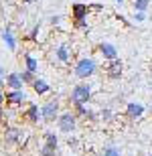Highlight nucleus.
<instances>
[{"mask_svg": "<svg viewBox=\"0 0 152 156\" xmlns=\"http://www.w3.org/2000/svg\"><path fill=\"white\" fill-rule=\"evenodd\" d=\"M148 156H152V154H148Z\"/></svg>", "mask_w": 152, "mask_h": 156, "instance_id": "obj_35", "label": "nucleus"}, {"mask_svg": "<svg viewBox=\"0 0 152 156\" xmlns=\"http://www.w3.org/2000/svg\"><path fill=\"white\" fill-rule=\"evenodd\" d=\"M89 8H91V10H104V4H100V2H94V4H89Z\"/></svg>", "mask_w": 152, "mask_h": 156, "instance_id": "obj_26", "label": "nucleus"}, {"mask_svg": "<svg viewBox=\"0 0 152 156\" xmlns=\"http://www.w3.org/2000/svg\"><path fill=\"white\" fill-rule=\"evenodd\" d=\"M71 57H73V49H71L69 43H61V45L55 49V59H57L59 63L67 65L71 61Z\"/></svg>", "mask_w": 152, "mask_h": 156, "instance_id": "obj_10", "label": "nucleus"}, {"mask_svg": "<svg viewBox=\"0 0 152 156\" xmlns=\"http://www.w3.org/2000/svg\"><path fill=\"white\" fill-rule=\"evenodd\" d=\"M4 81H6V87H8V89H23L24 87V81L20 79V73H16V71L8 73V75L4 77Z\"/></svg>", "mask_w": 152, "mask_h": 156, "instance_id": "obj_14", "label": "nucleus"}, {"mask_svg": "<svg viewBox=\"0 0 152 156\" xmlns=\"http://www.w3.org/2000/svg\"><path fill=\"white\" fill-rule=\"evenodd\" d=\"M101 120H104V122H110L111 120V112L110 110H104V112H101Z\"/></svg>", "mask_w": 152, "mask_h": 156, "instance_id": "obj_25", "label": "nucleus"}, {"mask_svg": "<svg viewBox=\"0 0 152 156\" xmlns=\"http://www.w3.org/2000/svg\"><path fill=\"white\" fill-rule=\"evenodd\" d=\"M35 77H37V73H33V71H29V69L20 71V79L24 81V85H30V83L35 81Z\"/></svg>", "mask_w": 152, "mask_h": 156, "instance_id": "obj_20", "label": "nucleus"}, {"mask_svg": "<svg viewBox=\"0 0 152 156\" xmlns=\"http://www.w3.org/2000/svg\"><path fill=\"white\" fill-rule=\"evenodd\" d=\"M97 53H100L105 61H110V59H116L118 57V49L111 45V43H100V45H97Z\"/></svg>", "mask_w": 152, "mask_h": 156, "instance_id": "obj_12", "label": "nucleus"}, {"mask_svg": "<svg viewBox=\"0 0 152 156\" xmlns=\"http://www.w3.org/2000/svg\"><path fill=\"white\" fill-rule=\"evenodd\" d=\"M4 104L6 108H20L23 104H27V95L23 89H8L4 93Z\"/></svg>", "mask_w": 152, "mask_h": 156, "instance_id": "obj_7", "label": "nucleus"}, {"mask_svg": "<svg viewBox=\"0 0 152 156\" xmlns=\"http://www.w3.org/2000/svg\"><path fill=\"white\" fill-rule=\"evenodd\" d=\"M4 91H2V89H0V110H2V108H4Z\"/></svg>", "mask_w": 152, "mask_h": 156, "instance_id": "obj_27", "label": "nucleus"}, {"mask_svg": "<svg viewBox=\"0 0 152 156\" xmlns=\"http://www.w3.org/2000/svg\"><path fill=\"white\" fill-rule=\"evenodd\" d=\"M91 8L89 4H83V2H75V4H71V20H75V18H87Z\"/></svg>", "mask_w": 152, "mask_h": 156, "instance_id": "obj_11", "label": "nucleus"}, {"mask_svg": "<svg viewBox=\"0 0 152 156\" xmlns=\"http://www.w3.org/2000/svg\"><path fill=\"white\" fill-rule=\"evenodd\" d=\"M29 87H33V91H35L37 95H47V93H51V85H49L45 79H41V77H35V81H33Z\"/></svg>", "mask_w": 152, "mask_h": 156, "instance_id": "obj_13", "label": "nucleus"}, {"mask_svg": "<svg viewBox=\"0 0 152 156\" xmlns=\"http://www.w3.org/2000/svg\"><path fill=\"white\" fill-rule=\"evenodd\" d=\"M116 2H118V4H122V2H124V0H116Z\"/></svg>", "mask_w": 152, "mask_h": 156, "instance_id": "obj_33", "label": "nucleus"}, {"mask_svg": "<svg viewBox=\"0 0 152 156\" xmlns=\"http://www.w3.org/2000/svg\"><path fill=\"white\" fill-rule=\"evenodd\" d=\"M136 20H144V12H136Z\"/></svg>", "mask_w": 152, "mask_h": 156, "instance_id": "obj_28", "label": "nucleus"}, {"mask_svg": "<svg viewBox=\"0 0 152 156\" xmlns=\"http://www.w3.org/2000/svg\"><path fill=\"white\" fill-rule=\"evenodd\" d=\"M0 77H6V73H4V69L0 67Z\"/></svg>", "mask_w": 152, "mask_h": 156, "instance_id": "obj_31", "label": "nucleus"}, {"mask_svg": "<svg viewBox=\"0 0 152 156\" xmlns=\"http://www.w3.org/2000/svg\"><path fill=\"white\" fill-rule=\"evenodd\" d=\"M73 29H77V30H87L89 29L87 18H75V20H73Z\"/></svg>", "mask_w": 152, "mask_h": 156, "instance_id": "obj_22", "label": "nucleus"}, {"mask_svg": "<svg viewBox=\"0 0 152 156\" xmlns=\"http://www.w3.org/2000/svg\"><path fill=\"white\" fill-rule=\"evenodd\" d=\"M104 156H122V150H120L118 146H114V144H108L104 148Z\"/></svg>", "mask_w": 152, "mask_h": 156, "instance_id": "obj_21", "label": "nucleus"}, {"mask_svg": "<svg viewBox=\"0 0 152 156\" xmlns=\"http://www.w3.org/2000/svg\"><path fill=\"white\" fill-rule=\"evenodd\" d=\"M23 120L27 122V124H30V126H37L39 122H41V108L37 104H30V101H27V108L23 110Z\"/></svg>", "mask_w": 152, "mask_h": 156, "instance_id": "obj_8", "label": "nucleus"}, {"mask_svg": "<svg viewBox=\"0 0 152 156\" xmlns=\"http://www.w3.org/2000/svg\"><path fill=\"white\" fill-rule=\"evenodd\" d=\"M24 4H33V2H37V0H23Z\"/></svg>", "mask_w": 152, "mask_h": 156, "instance_id": "obj_30", "label": "nucleus"}, {"mask_svg": "<svg viewBox=\"0 0 152 156\" xmlns=\"http://www.w3.org/2000/svg\"><path fill=\"white\" fill-rule=\"evenodd\" d=\"M23 59H24V65H27V69L33 71V73H39V61H37V59L33 57L30 53H24Z\"/></svg>", "mask_w": 152, "mask_h": 156, "instance_id": "obj_15", "label": "nucleus"}, {"mask_svg": "<svg viewBox=\"0 0 152 156\" xmlns=\"http://www.w3.org/2000/svg\"><path fill=\"white\" fill-rule=\"evenodd\" d=\"M6 85V81H4V77H0V89H2V87Z\"/></svg>", "mask_w": 152, "mask_h": 156, "instance_id": "obj_29", "label": "nucleus"}, {"mask_svg": "<svg viewBox=\"0 0 152 156\" xmlns=\"http://www.w3.org/2000/svg\"><path fill=\"white\" fill-rule=\"evenodd\" d=\"M83 118H85V122H91V124L97 122V114H95L94 110H89V108H87V112H85V116H83Z\"/></svg>", "mask_w": 152, "mask_h": 156, "instance_id": "obj_24", "label": "nucleus"}, {"mask_svg": "<svg viewBox=\"0 0 152 156\" xmlns=\"http://www.w3.org/2000/svg\"><path fill=\"white\" fill-rule=\"evenodd\" d=\"M2 39H4V43L8 45V49H10V51H14V49H16V41H14V37H12L10 29H4V30H2Z\"/></svg>", "mask_w": 152, "mask_h": 156, "instance_id": "obj_17", "label": "nucleus"}, {"mask_svg": "<svg viewBox=\"0 0 152 156\" xmlns=\"http://www.w3.org/2000/svg\"><path fill=\"white\" fill-rule=\"evenodd\" d=\"M57 128H59V132H63V134H73V132H75V128H77V114H75V112H71V110L59 114Z\"/></svg>", "mask_w": 152, "mask_h": 156, "instance_id": "obj_4", "label": "nucleus"}, {"mask_svg": "<svg viewBox=\"0 0 152 156\" xmlns=\"http://www.w3.org/2000/svg\"><path fill=\"white\" fill-rule=\"evenodd\" d=\"M43 142H45V144H51V146H57V148H59V136L55 132H49V130H47V132L43 134Z\"/></svg>", "mask_w": 152, "mask_h": 156, "instance_id": "obj_18", "label": "nucleus"}, {"mask_svg": "<svg viewBox=\"0 0 152 156\" xmlns=\"http://www.w3.org/2000/svg\"><path fill=\"white\" fill-rule=\"evenodd\" d=\"M89 99H91V85L81 81V83H77L69 93V101L71 105L75 108V105H87Z\"/></svg>", "mask_w": 152, "mask_h": 156, "instance_id": "obj_2", "label": "nucleus"}, {"mask_svg": "<svg viewBox=\"0 0 152 156\" xmlns=\"http://www.w3.org/2000/svg\"><path fill=\"white\" fill-rule=\"evenodd\" d=\"M39 156H57V146H51V144L43 142L41 150H39Z\"/></svg>", "mask_w": 152, "mask_h": 156, "instance_id": "obj_19", "label": "nucleus"}, {"mask_svg": "<svg viewBox=\"0 0 152 156\" xmlns=\"http://www.w3.org/2000/svg\"><path fill=\"white\" fill-rule=\"evenodd\" d=\"M95 71H97V63H95V59H91V57L77 59L75 65H73V75H75L77 79H81V81L94 77Z\"/></svg>", "mask_w": 152, "mask_h": 156, "instance_id": "obj_1", "label": "nucleus"}, {"mask_svg": "<svg viewBox=\"0 0 152 156\" xmlns=\"http://www.w3.org/2000/svg\"><path fill=\"white\" fill-rule=\"evenodd\" d=\"M37 35H39V24H35V27H33V30H30V33L24 37L23 41H29V43H33V41L37 39Z\"/></svg>", "mask_w": 152, "mask_h": 156, "instance_id": "obj_23", "label": "nucleus"}, {"mask_svg": "<svg viewBox=\"0 0 152 156\" xmlns=\"http://www.w3.org/2000/svg\"><path fill=\"white\" fill-rule=\"evenodd\" d=\"M144 105L140 104V101H128L126 104V110H124V116L128 118L130 122H136V120H140L142 116H144Z\"/></svg>", "mask_w": 152, "mask_h": 156, "instance_id": "obj_9", "label": "nucleus"}, {"mask_svg": "<svg viewBox=\"0 0 152 156\" xmlns=\"http://www.w3.org/2000/svg\"><path fill=\"white\" fill-rule=\"evenodd\" d=\"M130 4L136 12H146L150 6V0H130Z\"/></svg>", "mask_w": 152, "mask_h": 156, "instance_id": "obj_16", "label": "nucleus"}, {"mask_svg": "<svg viewBox=\"0 0 152 156\" xmlns=\"http://www.w3.org/2000/svg\"><path fill=\"white\" fill-rule=\"evenodd\" d=\"M148 112H150V116H152V104H150V108H148Z\"/></svg>", "mask_w": 152, "mask_h": 156, "instance_id": "obj_32", "label": "nucleus"}, {"mask_svg": "<svg viewBox=\"0 0 152 156\" xmlns=\"http://www.w3.org/2000/svg\"><path fill=\"white\" fill-rule=\"evenodd\" d=\"M23 130L18 126H6L4 128V134H2V142L4 146H18L23 142Z\"/></svg>", "mask_w": 152, "mask_h": 156, "instance_id": "obj_6", "label": "nucleus"}, {"mask_svg": "<svg viewBox=\"0 0 152 156\" xmlns=\"http://www.w3.org/2000/svg\"><path fill=\"white\" fill-rule=\"evenodd\" d=\"M105 77L108 79H122V75H124V61L120 57H116V59H110V61H105Z\"/></svg>", "mask_w": 152, "mask_h": 156, "instance_id": "obj_5", "label": "nucleus"}, {"mask_svg": "<svg viewBox=\"0 0 152 156\" xmlns=\"http://www.w3.org/2000/svg\"><path fill=\"white\" fill-rule=\"evenodd\" d=\"M59 110H61V104H59L57 98L45 101V104L41 105V122H45V124H55L59 114H61Z\"/></svg>", "mask_w": 152, "mask_h": 156, "instance_id": "obj_3", "label": "nucleus"}, {"mask_svg": "<svg viewBox=\"0 0 152 156\" xmlns=\"http://www.w3.org/2000/svg\"><path fill=\"white\" fill-rule=\"evenodd\" d=\"M150 71H152V65H150Z\"/></svg>", "mask_w": 152, "mask_h": 156, "instance_id": "obj_34", "label": "nucleus"}]
</instances>
